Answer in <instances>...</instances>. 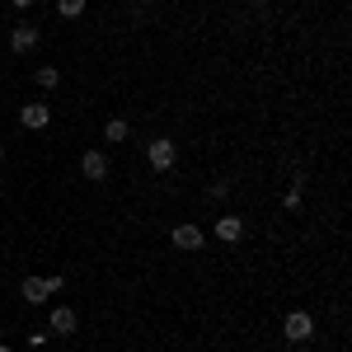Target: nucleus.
Listing matches in <instances>:
<instances>
[{
  "instance_id": "f257e3e1",
  "label": "nucleus",
  "mask_w": 352,
  "mask_h": 352,
  "mask_svg": "<svg viewBox=\"0 0 352 352\" xmlns=\"http://www.w3.org/2000/svg\"><path fill=\"white\" fill-rule=\"evenodd\" d=\"M146 160H151V169H155V174H169V169H174V160H179V146H174L169 136H155V141L146 146Z\"/></svg>"
},
{
  "instance_id": "f03ea898",
  "label": "nucleus",
  "mask_w": 352,
  "mask_h": 352,
  "mask_svg": "<svg viewBox=\"0 0 352 352\" xmlns=\"http://www.w3.org/2000/svg\"><path fill=\"white\" fill-rule=\"evenodd\" d=\"M174 249H184V254H197L202 244H207V235H202V226H192V221H184V226H174Z\"/></svg>"
},
{
  "instance_id": "7ed1b4c3",
  "label": "nucleus",
  "mask_w": 352,
  "mask_h": 352,
  "mask_svg": "<svg viewBox=\"0 0 352 352\" xmlns=\"http://www.w3.org/2000/svg\"><path fill=\"white\" fill-rule=\"evenodd\" d=\"M282 333H287V343H305V338L315 333V320H310L305 310H292V315L282 320Z\"/></svg>"
},
{
  "instance_id": "20e7f679",
  "label": "nucleus",
  "mask_w": 352,
  "mask_h": 352,
  "mask_svg": "<svg viewBox=\"0 0 352 352\" xmlns=\"http://www.w3.org/2000/svg\"><path fill=\"white\" fill-rule=\"evenodd\" d=\"M80 174L94 179V184H104V179H109V155H104V151H85L80 155Z\"/></svg>"
},
{
  "instance_id": "39448f33",
  "label": "nucleus",
  "mask_w": 352,
  "mask_h": 352,
  "mask_svg": "<svg viewBox=\"0 0 352 352\" xmlns=\"http://www.w3.org/2000/svg\"><path fill=\"white\" fill-rule=\"evenodd\" d=\"M76 324H80V315H76L71 305H56L52 315H47V329H52V333H61V338H66V333H76Z\"/></svg>"
},
{
  "instance_id": "423d86ee",
  "label": "nucleus",
  "mask_w": 352,
  "mask_h": 352,
  "mask_svg": "<svg viewBox=\"0 0 352 352\" xmlns=\"http://www.w3.org/2000/svg\"><path fill=\"white\" fill-rule=\"evenodd\" d=\"M19 122H24L28 132H43V127L52 122V109H47V104H24V109H19Z\"/></svg>"
},
{
  "instance_id": "0eeeda50",
  "label": "nucleus",
  "mask_w": 352,
  "mask_h": 352,
  "mask_svg": "<svg viewBox=\"0 0 352 352\" xmlns=\"http://www.w3.org/2000/svg\"><path fill=\"white\" fill-rule=\"evenodd\" d=\"M33 47H38V28H28V24H19L14 28V33H10V52H33Z\"/></svg>"
},
{
  "instance_id": "6e6552de",
  "label": "nucleus",
  "mask_w": 352,
  "mask_h": 352,
  "mask_svg": "<svg viewBox=\"0 0 352 352\" xmlns=\"http://www.w3.org/2000/svg\"><path fill=\"white\" fill-rule=\"evenodd\" d=\"M19 292H24V300H28V305H43V300L52 296L47 277H24V287H19Z\"/></svg>"
},
{
  "instance_id": "1a4fd4ad",
  "label": "nucleus",
  "mask_w": 352,
  "mask_h": 352,
  "mask_svg": "<svg viewBox=\"0 0 352 352\" xmlns=\"http://www.w3.org/2000/svg\"><path fill=\"white\" fill-rule=\"evenodd\" d=\"M240 235H244V221H240V217H221V221H217V240L235 244Z\"/></svg>"
},
{
  "instance_id": "9d476101",
  "label": "nucleus",
  "mask_w": 352,
  "mask_h": 352,
  "mask_svg": "<svg viewBox=\"0 0 352 352\" xmlns=\"http://www.w3.org/2000/svg\"><path fill=\"white\" fill-rule=\"evenodd\" d=\"M85 0H56V19H80Z\"/></svg>"
},
{
  "instance_id": "9b49d317",
  "label": "nucleus",
  "mask_w": 352,
  "mask_h": 352,
  "mask_svg": "<svg viewBox=\"0 0 352 352\" xmlns=\"http://www.w3.org/2000/svg\"><path fill=\"white\" fill-rule=\"evenodd\" d=\"M127 132H132V127H127L122 118H113L109 127H104V141H127Z\"/></svg>"
},
{
  "instance_id": "f8f14e48",
  "label": "nucleus",
  "mask_w": 352,
  "mask_h": 352,
  "mask_svg": "<svg viewBox=\"0 0 352 352\" xmlns=\"http://www.w3.org/2000/svg\"><path fill=\"white\" fill-rule=\"evenodd\" d=\"M38 85H43V89H56V85H61V71H56V66H38Z\"/></svg>"
},
{
  "instance_id": "ddd939ff",
  "label": "nucleus",
  "mask_w": 352,
  "mask_h": 352,
  "mask_svg": "<svg viewBox=\"0 0 352 352\" xmlns=\"http://www.w3.org/2000/svg\"><path fill=\"white\" fill-rule=\"evenodd\" d=\"M282 207H287V212H296V207H300V184H292V188L282 192Z\"/></svg>"
},
{
  "instance_id": "4468645a",
  "label": "nucleus",
  "mask_w": 352,
  "mask_h": 352,
  "mask_svg": "<svg viewBox=\"0 0 352 352\" xmlns=\"http://www.w3.org/2000/svg\"><path fill=\"white\" fill-rule=\"evenodd\" d=\"M207 197H212V202H226V197H230V184H212Z\"/></svg>"
},
{
  "instance_id": "2eb2a0df",
  "label": "nucleus",
  "mask_w": 352,
  "mask_h": 352,
  "mask_svg": "<svg viewBox=\"0 0 352 352\" xmlns=\"http://www.w3.org/2000/svg\"><path fill=\"white\" fill-rule=\"evenodd\" d=\"M10 5H19V10H28V5H38V0H10Z\"/></svg>"
},
{
  "instance_id": "dca6fc26",
  "label": "nucleus",
  "mask_w": 352,
  "mask_h": 352,
  "mask_svg": "<svg viewBox=\"0 0 352 352\" xmlns=\"http://www.w3.org/2000/svg\"><path fill=\"white\" fill-rule=\"evenodd\" d=\"M0 352H14V348H5V343H0Z\"/></svg>"
},
{
  "instance_id": "f3484780",
  "label": "nucleus",
  "mask_w": 352,
  "mask_h": 352,
  "mask_svg": "<svg viewBox=\"0 0 352 352\" xmlns=\"http://www.w3.org/2000/svg\"><path fill=\"white\" fill-rule=\"evenodd\" d=\"M0 160H5V146H0Z\"/></svg>"
},
{
  "instance_id": "a211bd4d",
  "label": "nucleus",
  "mask_w": 352,
  "mask_h": 352,
  "mask_svg": "<svg viewBox=\"0 0 352 352\" xmlns=\"http://www.w3.org/2000/svg\"><path fill=\"white\" fill-rule=\"evenodd\" d=\"M287 352H300V348H287Z\"/></svg>"
},
{
  "instance_id": "6ab92c4d",
  "label": "nucleus",
  "mask_w": 352,
  "mask_h": 352,
  "mask_svg": "<svg viewBox=\"0 0 352 352\" xmlns=\"http://www.w3.org/2000/svg\"><path fill=\"white\" fill-rule=\"evenodd\" d=\"M146 5H155V0H146Z\"/></svg>"
}]
</instances>
